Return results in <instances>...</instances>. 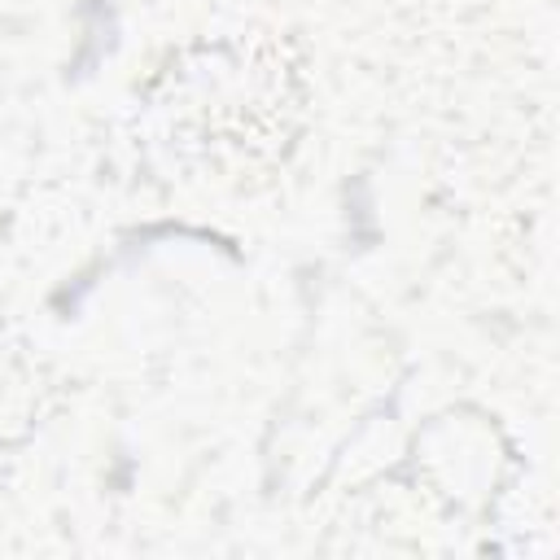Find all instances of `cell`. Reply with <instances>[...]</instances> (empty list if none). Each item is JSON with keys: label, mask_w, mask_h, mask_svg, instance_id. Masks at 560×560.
Segmentation results:
<instances>
[{"label": "cell", "mask_w": 560, "mask_h": 560, "mask_svg": "<svg viewBox=\"0 0 560 560\" xmlns=\"http://www.w3.org/2000/svg\"><path fill=\"white\" fill-rule=\"evenodd\" d=\"M298 74L271 39L232 35L171 66L158 96V144L197 171L241 175L284 153Z\"/></svg>", "instance_id": "6da1fadb"}]
</instances>
